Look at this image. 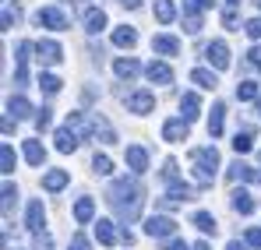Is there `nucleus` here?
<instances>
[{
    "instance_id": "f257e3e1",
    "label": "nucleus",
    "mask_w": 261,
    "mask_h": 250,
    "mask_svg": "<svg viewBox=\"0 0 261 250\" xmlns=\"http://www.w3.org/2000/svg\"><path fill=\"white\" fill-rule=\"evenodd\" d=\"M106 205L113 208V215L120 218V222H134L141 208H145V187H141V180L138 176H120V180H113L110 183V190H106Z\"/></svg>"
},
{
    "instance_id": "f03ea898",
    "label": "nucleus",
    "mask_w": 261,
    "mask_h": 250,
    "mask_svg": "<svg viewBox=\"0 0 261 250\" xmlns=\"http://www.w3.org/2000/svg\"><path fill=\"white\" fill-rule=\"evenodd\" d=\"M191 162H194V180H198V187H212L216 169H219V152H216V145L194 148V152H191Z\"/></svg>"
},
{
    "instance_id": "7ed1b4c3",
    "label": "nucleus",
    "mask_w": 261,
    "mask_h": 250,
    "mask_svg": "<svg viewBox=\"0 0 261 250\" xmlns=\"http://www.w3.org/2000/svg\"><path fill=\"white\" fill-rule=\"evenodd\" d=\"M36 25L39 29H49V32H64V29H71V18L60 7H39L36 11Z\"/></svg>"
},
{
    "instance_id": "20e7f679",
    "label": "nucleus",
    "mask_w": 261,
    "mask_h": 250,
    "mask_svg": "<svg viewBox=\"0 0 261 250\" xmlns=\"http://www.w3.org/2000/svg\"><path fill=\"white\" fill-rule=\"evenodd\" d=\"M145 236L170 240V236H176V222L170 215H152V218H145Z\"/></svg>"
},
{
    "instance_id": "39448f33",
    "label": "nucleus",
    "mask_w": 261,
    "mask_h": 250,
    "mask_svg": "<svg viewBox=\"0 0 261 250\" xmlns=\"http://www.w3.org/2000/svg\"><path fill=\"white\" fill-rule=\"evenodd\" d=\"M36 57H39L43 67H57V64L64 60V46L57 39H39L36 42Z\"/></svg>"
},
{
    "instance_id": "423d86ee",
    "label": "nucleus",
    "mask_w": 261,
    "mask_h": 250,
    "mask_svg": "<svg viewBox=\"0 0 261 250\" xmlns=\"http://www.w3.org/2000/svg\"><path fill=\"white\" fill-rule=\"evenodd\" d=\"M201 53H205V60H208L216 71H226V67H229V46H226L222 39L205 42V49H201Z\"/></svg>"
},
{
    "instance_id": "0eeeda50",
    "label": "nucleus",
    "mask_w": 261,
    "mask_h": 250,
    "mask_svg": "<svg viewBox=\"0 0 261 250\" xmlns=\"http://www.w3.org/2000/svg\"><path fill=\"white\" fill-rule=\"evenodd\" d=\"M187 134H191V120H184V117H173L163 124V141H170V145L187 141Z\"/></svg>"
},
{
    "instance_id": "6e6552de",
    "label": "nucleus",
    "mask_w": 261,
    "mask_h": 250,
    "mask_svg": "<svg viewBox=\"0 0 261 250\" xmlns=\"http://www.w3.org/2000/svg\"><path fill=\"white\" fill-rule=\"evenodd\" d=\"M43 226H46V208L39 198H32L29 208H25V229L29 233H43Z\"/></svg>"
},
{
    "instance_id": "1a4fd4ad",
    "label": "nucleus",
    "mask_w": 261,
    "mask_h": 250,
    "mask_svg": "<svg viewBox=\"0 0 261 250\" xmlns=\"http://www.w3.org/2000/svg\"><path fill=\"white\" fill-rule=\"evenodd\" d=\"M155 109V95L152 92H130L127 95V113H138V117H145V113H152Z\"/></svg>"
},
{
    "instance_id": "9d476101",
    "label": "nucleus",
    "mask_w": 261,
    "mask_h": 250,
    "mask_svg": "<svg viewBox=\"0 0 261 250\" xmlns=\"http://www.w3.org/2000/svg\"><path fill=\"white\" fill-rule=\"evenodd\" d=\"M53 141H57V152L71 155V152H78V145H82V134H78L74 127H60V130L53 134Z\"/></svg>"
},
{
    "instance_id": "9b49d317",
    "label": "nucleus",
    "mask_w": 261,
    "mask_h": 250,
    "mask_svg": "<svg viewBox=\"0 0 261 250\" xmlns=\"http://www.w3.org/2000/svg\"><path fill=\"white\" fill-rule=\"evenodd\" d=\"M124 159H127V169L134 176H141V173H148V152L141 148V145H127V152H124Z\"/></svg>"
},
{
    "instance_id": "f8f14e48",
    "label": "nucleus",
    "mask_w": 261,
    "mask_h": 250,
    "mask_svg": "<svg viewBox=\"0 0 261 250\" xmlns=\"http://www.w3.org/2000/svg\"><path fill=\"white\" fill-rule=\"evenodd\" d=\"M145 78L152 85H173V67H170L166 60H152V64L145 67Z\"/></svg>"
},
{
    "instance_id": "ddd939ff",
    "label": "nucleus",
    "mask_w": 261,
    "mask_h": 250,
    "mask_svg": "<svg viewBox=\"0 0 261 250\" xmlns=\"http://www.w3.org/2000/svg\"><path fill=\"white\" fill-rule=\"evenodd\" d=\"M113 71H117V78H120V81H134L145 67L138 64V57H117V60H113Z\"/></svg>"
},
{
    "instance_id": "4468645a",
    "label": "nucleus",
    "mask_w": 261,
    "mask_h": 250,
    "mask_svg": "<svg viewBox=\"0 0 261 250\" xmlns=\"http://www.w3.org/2000/svg\"><path fill=\"white\" fill-rule=\"evenodd\" d=\"M82 21H85V32H88V36H99V32L110 25V18H106V11H102V7H88L85 14H82Z\"/></svg>"
},
{
    "instance_id": "2eb2a0df",
    "label": "nucleus",
    "mask_w": 261,
    "mask_h": 250,
    "mask_svg": "<svg viewBox=\"0 0 261 250\" xmlns=\"http://www.w3.org/2000/svg\"><path fill=\"white\" fill-rule=\"evenodd\" d=\"M152 53L163 57V60L180 57V39H176V36H155V39H152Z\"/></svg>"
},
{
    "instance_id": "dca6fc26",
    "label": "nucleus",
    "mask_w": 261,
    "mask_h": 250,
    "mask_svg": "<svg viewBox=\"0 0 261 250\" xmlns=\"http://www.w3.org/2000/svg\"><path fill=\"white\" fill-rule=\"evenodd\" d=\"M67 183H71V173H67V169H46L43 173V190H49V194L64 190Z\"/></svg>"
},
{
    "instance_id": "f3484780",
    "label": "nucleus",
    "mask_w": 261,
    "mask_h": 250,
    "mask_svg": "<svg viewBox=\"0 0 261 250\" xmlns=\"http://www.w3.org/2000/svg\"><path fill=\"white\" fill-rule=\"evenodd\" d=\"M180 117L191 120V124L201 117V99H198V92H184V95H180Z\"/></svg>"
},
{
    "instance_id": "a211bd4d",
    "label": "nucleus",
    "mask_w": 261,
    "mask_h": 250,
    "mask_svg": "<svg viewBox=\"0 0 261 250\" xmlns=\"http://www.w3.org/2000/svg\"><path fill=\"white\" fill-rule=\"evenodd\" d=\"M110 42H113L117 49H134V46H138V29H134V25H120V29H113Z\"/></svg>"
},
{
    "instance_id": "6ab92c4d",
    "label": "nucleus",
    "mask_w": 261,
    "mask_h": 250,
    "mask_svg": "<svg viewBox=\"0 0 261 250\" xmlns=\"http://www.w3.org/2000/svg\"><path fill=\"white\" fill-rule=\"evenodd\" d=\"M21 155H25V162H29V166H43V162H46V148H43V141H36V137L21 141Z\"/></svg>"
},
{
    "instance_id": "aec40b11",
    "label": "nucleus",
    "mask_w": 261,
    "mask_h": 250,
    "mask_svg": "<svg viewBox=\"0 0 261 250\" xmlns=\"http://www.w3.org/2000/svg\"><path fill=\"white\" fill-rule=\"evenodd\" d=\"M254 176H258V173L247 166V162H240V159H233L229 169H226V180H229V183H247V180H254Z\"/></svg>"
},
{
    "instance_id": "412c9836",
    "label": "nucleus",
    "mask_w": 261,
    "mask_h": 250,
    "mask_svg": "<svg viewBox=\"0 0 261 250\" xmlns=\"http://www.w3.org/2000/svg\"><path fill=\"white\" fill-rule=\"evenodd\" d=\"M229 205L237 215H251L254 211V198H251V190H244V187H237L233 194H229Z\"/></svg>"
},
{
    "instance_id": "4be33fe9",
    "label": "nucleus",
    "mask_w": 261,
    "mask_h": 250,
    "mask_svg": "<svg viewBox=\"0 0 261 250\" xmlns=\"http://www.w3.org/2000/svg\"><path fill=\"white\" fill-rule=\"evenodd\" d=\"M95 240H99L102 247H113V243L120 240V233H117V226H113L110 218H99V222H95Z\"/></svg>"
},
{
    "instance_id": "5701e85b",
    "label": "nucleus",
    "mask_w": 261,
    "mask_h": 250,
    "mask_svg": "<svg viewBox=\"0 0 261 250\" xmlns=\"http://www.w3.org/2000/svg\"><path fill=\"white\" fill-rule=\"evenodd\" d=\"M191 226H198V233H205V236H216L219 233V222L212 211H194L191 215Z\"/></svg>"
},
{
    "instance_id": "b1692460",
    "label": "nucleus",
    "mask_w": 261,
    "mask_h": 250,
    "mask_svg": "<svg viewBox=\"0 0 261 250\" xmlns=\"http://www.w3.org/2000/svg\"><path fill=\"white\" fill-rule=\"evenodd\" d=\"M7 113H11L14 120H25V117H32L36 109H32V102H29L25 95H11V99H7Z\"/></svg>"
},
{
    "instance_id": "393cba45",
    "label": "nucleus",
    "mask_w": 261,
    "mask_h": 250,
    "mask_svg": "<svg viewBox=\"0 0 261 250\" xmlns=\"http://www.w3.org/2000/svg\"><path fill=\"white\" fill-rule=\"evenodd\" d=\"M92 218H95V201L92 198H78L74 201V222L78 226H88Z\"/></svg>"
},
{
    "instance_id": "a878e982",
    "label": "nucleus",
    "mask_w": 261,
    "mask_h": 250,
    "mask_svg": "<svg viewBox=\"0 0 261 250\" xmlns=\"http://www.w3.org/2000/svg\"><path fill=\"white\" fill-rule=\"evenodd\" d=\"M191 81L198 85V88H205V92H216L219 78H216V71H208V67H194L191 71Z\"/></svg>"
},
{
    "instance_id": "bb28decb",
    "label": "nucleus",
    "mask_w": 261,
    "mask_h": 250,
    "mask_svg": "<svg viewBox=\"0 0 261 250\" xmlns=\"http://www.w3.org/2000/svg\"><path fill=\"white\" fill-rule=\"evenodd\" d=\"M152 14H155L159 25H170V21L176 18V4L173 0H155V4H152Z\"/></svg>"
},
{
    "instance_id": "cd10ccee",
    "label": "nucleus",
    "mask_w": 261,
    "mask_h": 250,
    "mask_svg": "<svg viewBox=\"0 0 261 250\" xmlns=\"http://www.w3.org/2000/svg\"><path fill=\"white\" fill-rule=\"evenodd\" d=\"M251 148H254V130H251V127L237 130V134H233V152H237V155H247Z\"/></svg>"
},
{
    "instance_id": "c85d7f7f",
    "label": "nucleus",
    "mask_w": 261,
    "mask_h": 250,
    "mask_svg": "<svg viewBox=\"0 0 261 250\" xmlns=\"http://www.w3.org/2000/svg\"><path fill=\"white\" fill-rule=\"evenodd\" d=\"M92 134H95V137H102V145H113V141H117L113 127L106 124V117H99V113L92 117Z\"/></svg>"
},
{
    "instance_id": "c756f323",
    "label": "nucleus",
    "mask_w": 261,
    "mask_h": 250,
    "mask_svg": "<svg viewBox=\"0 0 261 250\" xmlns=\"http://www.w3.org/2000/svg\"><path fill=\"white\" fill-rule=\"evenodd\" d=\"M222 124H226V106L216 102V106H212V117H208V134H212V137H222Z\"/></svg>"
},
{
    "instance_id": "7c9ffc66",
    "label": "nucleus",
    "mask_w": 261,
    "mask_h": 250,
    "mask_svg": "<svg viewBox=\"0 0 261 250\" xmlns=\"http://www.w3.org/2000/svg\"><path fill=\"white\" fill-rule=\"evenodd\" d=\"M14 166H18V155H14V148L4 141V145H0V173H4V176H11Z\"/></svg>"
},
{
    "instance_id": "2f4dec72",
    "label": "nucleus",
    "mask_w": 261,
    "mask_h": 250,
    "mask_svg": "<svg viewBox=\"0 0 261 250\" xmlns=\"http://www.w3.org/2000/svg\"><path fill=\"white\" fill-rule=\"evenodd\" d=\"M14 205H18V187L7 180V183H4V190H0V208H4V215H11Z\"/></svg>"
},
{
    "instance_id": "473e14b6",
    "label": "nucleus",
    "mask_w": 261,
    "mask_h": 250,
    "mask_svg": "<svg viewBox=\"0 0 261 250\" xmlns=\"http://www.w3.org/2000/svg\"><path fill=\"white\" fill-rule=\"evenodd\" d=\"M170 198H173L176 205H184V201H191V198H194V187H191V183H184V180H176V183H170Z\"/></svg>"
},
{
    "instance_id": "72a5a7b5",
    "label": "nucleus",
    "mask_w": 261,
    "mask_h": 250,
    "mask_svg": "<svg viewBox=\"0 0 261 250\" xmlns=\"http://www.w3.org/2000/svg\"><path fill=\"white\" fill-rule=\"evenodd\" d=\"M39 88H43V95H57V92L64 88V81H60L57 74H49V71H43V74H39Z\"/></svg>"
},
{
    "instance_id": "f704fd0d",
    "label": "nucleus",
    "mask_w": 261,
    "mask_h": 250,
    "mask_svg": "<svg viewBox=\"0 0 261 250\" xmlns=\"http://www.w3.org/2000/svg\"><path fill=\"white\" fill-rule=\"evenodd\" d=\"M261 92H258V81H240L237 85V99L240 102H251V99H258Z\"/></svg>"
},
{
    "instance_id": "c9c22d12",
    "label": "nucleus",
    "mask_w": 261,
    "mask_h": 250,
    "mask_svg": "<svg viewBox=\"0 0 261 250\" xmlns=\"http://www.w3.org/2000/svg\"><path fill=\"white\" fill-rule=\"evenodd\" d=\"M92 173H95V176H110V173H113L110 155H99V152H95V159H92Z\"/></svg>"
},
{
    "instance_id": "e433bc0d",
    "label": "nucleus",
    "mask_w": 261,
    "mask_h": 250,
    "mask_svg": "<svg viewBox=\"0 0 261 250\" xmlns=\"http://www.w3.org/2000/svg\"><path fill=\"white\" fill-rule=\"evenodd\" d=\"M36 49V42H29V39H21L18 46H14V64H29V53Z\"/></svg>"
},
{
    "instance_id": "4c0bfd02",
    "label": "nucleus",
    "mask_w": 261,
    "mask_h": 250,
    "mask_svg": "<svg viewBox=\"0 0 261 250\" xmlns=\"http://www.w3.org/2000/svg\"><path fill=\"white\" fill-rule=\"evenodd\" d=\"M53 127V109L43 106V109H36V130H49Z\"/></svg>"
},
{
    "instance_id": "58836bf2",
    "label": "nucleus",
    "mask_w": 261,
    "mask_h": 250,
    "mask_svg": "<svg viewBox=\"0 0 261 250\" xmlns=\"http://www.w3.org/2000/svg\"><path fill=\"white\" fill-rule=\"evenodd\" d=\"M163 180H166V183H176V180H180V162H176V159H166V162H163Z\"/></svg>"
},
{
    "instance_id": "ea45409f",
    "label": "nucleus",
    "mask_w": 261,
    "mask_h": 250,
    "mask_svg": "<svg viewBox=\"0 0 261 250\" xmlns=\"http://www.w3.org/2000/svg\"><path fill=\"white\" fill-rule=\"evenodd\" d=\"M212 11V0H184V14H201Z\"/></svg>"
},
{
    "instance_id": "a19ab883",
    "label": "nucleus",
    "mask_w": 261,
    "mask_h": 250,
    "mask_svg": "<svg viewBox=\"0 0 261 250\" xmlns=\"http://www.w3.org/2000/svg\"><path fill=\"white\" fill-rule=\"evenodd\" d=\"M184 32L187 36H198L201 32V14H184Z\"/></svg>"
},
{
    "instance_id": "79ce46f5",
    "label": "nucleus",
    "mask_w": 261,
    "mask_h": 250,
    "mask_svg": "<svg viewBox=\"0 0 261 250\" xmlns=\"http://www.w3.org/2000/svg\"><path fill=\"white\" fill-rule=\"evenodd\" d=\"M237 25H240V14H237V7H226V11H222V29H229V32H233Z\"/></svg>"
},
{
    "instance_id": "37998d69",
    "label": "nucleus",
    "mask_w": 261,
    "mask_h": 250,
    "mask_svg": "<svg viewBox=\"0 0 261 250\" xmlns=\"http://www.w3.org/2000/svg\"><path fill=\"white\" fill-rule=\"evenodd\" d=\"M14 21H18V11H11V4H4V14H0L4 32H7V29H14Z\"/></svg>"
},
{
    "instance_id": "c03bdc74",
    "label": "nucleus",
    "mask_w": 261,
    "mask_h": 250,
    "mask_svg": "<svg viewBox=\"0 0 261 250\" xmlns=\"http://www.w3.org/2000/svg\"><path fill=\"white\" fill-rule=\"evenodd\" d=\"M29 85V64H18L14 67V88H25Z\"/></svg>"
},
{
    "instance_id": "a18cd8bd",
    "label": "nucleus",
    "mask_w": 261,
    "mask_h": 250,
    "mask_svg": "<svg viewBox=\"0 0 261 250\" xmlns=\"http://www.w3.org/2000/svg\"><path fill=\"white\" fill-rule=\"evenodd\" d=\"M247 67L251 71H261V46H251L247 49Z\"/></svg>"
},
{
    "instance_id": "49530a36",
    "label": "nucleus",
    "mask_w": 261,
    "mask_h": 250,
    "mask_svg": "<svg viewBox=\"0 0 261 250\" xmlns=\"http://www.w3.org/2000/svg\"><path fill=\"white\" fill-rule=\"evenodd\" d=\"M244 32L251 36V39L261 42V18H251V21H244Z\"/></svg>"
},
{
    "instance_id": "de8ad7c7",
    "label": "nucleus",
    "mask_w": 261,
    "mask_h": 250,
    "mask_svg": "<svg viewBox=\"0 0 261 250\" xmlns=\"http://www.w3.org/2000/svg\"><path fill=\"white\" fill-rule=\"evenodd\" d=\"M244 243H247V247H261V229H258V226H254V229H247Z\"/></svg>"
},
{
    "instance_id": "09e8293b",
    "label": "nucleus",
    "mask_w": 261,
    "mask_h": 250,
    "mask_svg": "<svg viewBox=\"0 0 261 250\" xmlns=\"http://www.w3.org/2000/svg\"><path fill=\"white\" fill-rule=\"evenodd\" d=\"M67 250H88V240L82 236V233H74V236H71V247H67Z\"/></svg>"
},
{
    "instance_id": "8fccbe9b",
    "label": "nucleus",
    "mask_w": 261,
    "mask_h": 250,
    "mask_svg": "<svg viewBox=\"0 0 261 250\" xmlns=\"http://www.w3.org/2000/svg\"><path fill=\"white\" fill-rule=\"evenodd\" d=\"M166 250H191V247H187L184 240H176V236H170V240H166Z\"/></svg>"
},
{
    "instance_id": "3c124183",
    "label": "nucleus",
    "mask_w": 261,
    "mask_h": 250,
    "mask_svg": "<svg viewBox=\"0 0 261 250\" xmlns=\"http://www.w3.org/2000/svg\"><path fill=\"white\" fill-rule=\"evenodd\" d=\"M117 4H120V7H127V11H138V7H141V0H117Z\"/></svg>"
},
{
    "instance_id": "603ef678",
    "label": "nucleus",
    "mask_w": 261,
    "mask_h": 250,
    "mask_svg": "<svg viewBox=\"0 0 261 250\" xmlns=\"http://www.w3.org/2000/svg\"><path fill=\"white\" fill-rule=\"evenodd\" d=\"M226 250H247V243H240V240H229V243H226Z\"/></svg>"
},
{
    "instance_id": "864d4df0",
    "label": "nucleus",
    "mask_w": 261,
    "mask_h": 250,
    "mask_svg": "<svg viewBox=\"0 0 261 250\" xmlns=\"http://www.w3.org/2000/svg\"><path fill=\"white\" fill-rule=\"evenodd\" d=\"M191 250H212V247H208V243L201 240V243H194V247H191Z\"/></svg>"
},
{
    "instance_id": "5fc2aeb1",
    "label": "nucleus",
    "mask_w": 261,
    "mask_h": 250,
    "mask_svg": "<svg viewBox=\"0 0 261 250\" xmlns=\"http://www.w3.org/2000/svg\"><path fill=\"white\" fill-rule=\"evenodd\" d=\"M254 102H258V117H261V95H258V99H254Z\"/></svg>"
},
{
    "instance_id": "6e6d98bb",
    "label": "nucleus",
    "mask_w": 261,
    "mask_h": 250,
    "mask_svg": "<svg viewBox=\"0 0 261 250\" xmlns=\"http://www.w3.org/2000/svg\"><path fill=\"white\" fill-rule=\"evenodd\" d=\"M226 4H229V7H237V4H240V0H226Z\"/></svg>"
},
{
    "instance_id": "4d7b16f0",
    "label": "nucleus",
    "mask_w": 261,
    "mask_h": 250,
    "mask_svg": "<svg viewBox=\"0 0 261 250\" xmlns=\"http://www.w3.org/2000/svg\"><path fill=\"white\" fill-rule=\"evenodd\" d=\"M258 183H261V173H258Z\"/></svg>"
},
{
    "instance_id": "13d9d810",
    "label": "nucleus",
    "mask_w": 261,
    "mask_h": 250,
    "mask_svg": "<svg viewBox=\"0 0 261 250\" xmlns=\"http://www.w3.org/2000/svg\"><path fill=\"white\" fill-rule=\"evenodd\" d=\"M258 7H261V0H258Z\"/></svg>"
}]
</instances>
